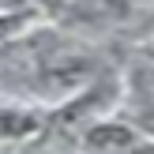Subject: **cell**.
I'll return each instance as SVG.
<instances>
[{
    "mask_svg": "<svg viewBox=\"0 0 154 154\" xmlns=\"http://www.w3.org/2000/svg\"><path fill=\"white\" fill-rule=\"evenodd\" d=\"M34 128H38V117L0 105V139H19V135H30Z\"/></svg>",
    "mask_w": 154,
    "mask_h": 154,
    "instance_id": "7a4b0ae2",
    "label": "cell"
},
{
    "mask_svg": "<svg viewBox=\"0 0 154 154\" xmlns=\"http://www.w3.org/2000/svg\"><path fill=\"white\" fill-rule=\"evenodd\" d=\"M87 147L94 154H139V135L120 120H102L87 132Z\"/></svg>",
    "mask_w": 154,
    "mask_h": 154,
    "instance_id": "6da1fadb",
    "label": "cell"
},
{
    "mask_svg": "<svg viewBox=\"0 0 154 154\" xmlns=\"http://www.w3.org/2000/svg\"><path fill=\"white\" fill-rule=\"evenodd\" d=\"M26 23H30V15H26V11H15V15H0V38H8L11 30L26 26Z\"/></svg>",
    "mask_w": 154,
    "mask_h": 154,
    "instance_id": "3957f363",
    "label": "cell"
}]
</instances>
